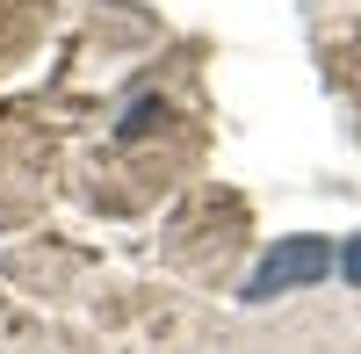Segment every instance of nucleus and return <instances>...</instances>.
Returning a JSON list of instances; mask_svg holds the SVG:
<instances>
[{
	"mask_svg": "<svg viewBox=\"0 0 361 354\" xmlns=\"http://www.w3.org/2000/svg\"><path fill=\"white\" fill-rule=\"evenodd\" d=\"M347 275H354V282H361V246H354V253H347Z\"/></svg>",
	"mask_w": 361,
	"mask_h": 354,
	"instance_id": "2",
	"label": "nucleus"
},
{
	"mask_svg": "<svg viewBox=\"0 0 361 354\" xmlns=\"http://www.w3.org/2000/svg\"><path fill=\"white\" fill-rule=\"evenodd\" d=\"M325 268H333V246L325 239H289V246H275L260 260V275L246 282V297H282V289H296V282H318Z\"/></svg>",
	"mask_w": 361,
	"mask_h": 354,
	"instance_id": "1",
	"label": "nucleus"
}]
</instances>
